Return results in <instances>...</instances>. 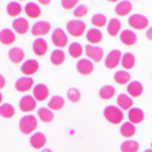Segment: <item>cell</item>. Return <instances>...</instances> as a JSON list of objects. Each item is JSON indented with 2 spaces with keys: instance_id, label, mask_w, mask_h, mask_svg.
<instances>
[{
  "instance_id": "6da1fadb",
  "label": "cell",
  "mask_w": 152,
  "mask_h": 152,
  "mask_svg": "<svg viewBox=\"0 0 152 152\" xmlns=\"http://www.w3.org/2000/svg\"><path fill=\"white\" fill-rule=\"evenodd\" d=\"M103 114H104V118L113 125H118L124 121V113H122V110H119V108L115 106L106 107L104 111H103Z\"/></svg>"
},
{
  "instance_id": "7a4b0ae2",
  "label": "cell",
  "mask_w": 152,
  "mask_h": 152,
  "mask_svg": "<svg viewBox=\"0 0 152 152\" xmlns=\"http://www.w3.org/2000/svg\"><path fill=\"white\" fill-rule=\"evenodd\" d=\"M19 129L23 134H30L32 132H34L37 129V119L36 117L30 115V114H26L21 118L19 121Z\"/></svg>"
},
{
  "instance_id": "3957f363",
  "label": "cell",
  "mask_w": 152,
  "mask_h": 152,
  "mask_svg": "<svg viewBox=\"0 0 152 152\" xmlns=\"http://www.w3.org/2000/svg\"><path fill=\"white\" fill-rule=\"evenodd\" d=\"M85 23L80 19H73V21L67 22V32L74 37H80L85 33Z\"/></svg>"
},
{
  "instance_id": "277c9868",
  "label": "cell",
  "mask_w": 152,
  "mask_h": 152,
  "mask_svg": "<svg viewBox=\"0 0 152 152\" xmlns=\"http://www.w3.org/2000/svg\"><path fill=\"white\" fill-rule=\"evenodd\" d=\"M51 41L53 42V45H56L58 48H63L67 44V36L64 33V30H62L60 28H56L53 30V33L51 34Z\"/></svg>"
},
{
  "instance_id": "5b68a950",
  "label": "cell",
  "mask_w": 152,
  "mask_h": 152,
  "mask_svg": "<svg viewBox=\"0 0 152 152\" xmlns=\"http://www.w3.org/2000/svg\"><path fill=\"white\" fill-rule=\"evenodd\" d=\"M85 53L86 56L91 59V62H100L103 59V55H104V51L100 47L96 45H86L85 47Z\"/></svg>"
},
{
  "instance_id": "8992f818",
  "label": "cell",
  "mask_w": 152,
  "mask_h": 152,
  "mask_svg": "<svg viewBox=\"0 0 152 152\" xmlns=\"http://www.w3.org/2000/svg\"><path fill=\"white\" fill-rule=\"evenodd\" d=\"M37 107V102L34 100V97L30 95H26L23 97H21L19 100V108L23 113H32L33 110H36Z\"/></svg>"
},
{
  "instance_id": "52a82bcc",
  "label": "cell",
  "mask_w": 152,
  "mask_h": 152,
  "mask_svg": "<svg viewBox=\"0 0 152 152\" xmlns=\"http://www.w3.org/2000/svg\"><path fill=\"white\" fill-rule=\"evenodd\" d=\"M127 22H129V25H130L133 29H138V30L145 29L147 26H148V19H147L144 15H141V14L132 15Z\"/></svg>"
},
{
  "instance_id": "ba28073f",
  "label": "cell",
  "mask_w": 152,
  "mask_h": 152,
  "mask_svg": "<svg viewBox=\"0 0 152 152\" xmlns=\"http://www.w3.org/2000/svg\"><path fill=\"white\" fill-rule=\"evenodd\" d=\"M121 59H122V53L119 50H113L111 52H108L106 58V67L107 69H115L119 64Z\"/></svg>"
},
{
  "instance_id": "9c48e42d",
  "label": "cell",
  "mask_w": 152,
  "mask_h": 152,
  "mask_svg": "<svg viewBox=\"0 0 152 152\" xmlns=\"http://www.w3.org/2000/svg\"><path fill=\"white\" fill-rule=\"evenodd\" d=\"M48 96H50V91L47 88V85L39 84L33 86V97L36 102H44V100H47Z\"/></svg>"
},
{
  "instance_id": "30bf717a",
  "label": "cell",
  "mask_w": 152,
  "mask_h": 152,
  "mask_svg": "<svg viewBox=\"0 0 152 152\" xmlns=\"http://www.w3.org/2000/svg\"><path fill=\"white\" fill-rule=\"evenodd\" d=\"M50 30H51V25L45 21H39L32 26V34L36 36V37H39V39H40V36L47 34Z\"/></svg>"
},
{
  "instance_id": "8fae6325",
  "label": "cell",
  "mask_w": 152,
  "mask_h": 152,
  "mask_svg": "<svg viewBox=\"0 0 152 152\" xmlns=\"http://www.w3.org/2000/svg\"><path fill=\"white\" fill-rule=\"evenodd\" d=\"M33 86V78L32 77H21L15 82V89L18 92H28Z\"/></svg>"
},
{
  "instance_id": "7c38bea8",
  "label": "cell",
  "mask_w": 152,
  "mask_h": 152,
  "mask_svg": "<svg viewBox=\"0 0 152 152\" xmlns=\"http://www.w3.org/2000/svg\"><path fill=\"white\" fill-rule=\"evenodd\" d=\"M21 70L23 74H26L28 77H30L32 74H34L36 71L39 70V62L34 59H29L26 60L25 63H22L21 66Z\"/></svg>"
},
{
  "instance_id": "4fadbf2b",
  "label": "cell",
  "mask_w": 152,
  "mask_h": 152,
  "mask_svg": "<svg viewBox=\"0 0 152 152\" xmlns=\"http://www.w3.org/2000/svg\"><path fill=\"white\" fill-rule=\"evenodd\" d=\"M77 70L82 75H89L93 71V63L89 59H80L77 63Z\"/></svg>"
},
{
  "instance_id": "5bb4252c",
  "label": "cell",
  "mask_w": 152,
  "mask_h": 152,
  "mask_svg": "<svg viewBox=\"0 0 152 152\" xmlns=\"http://www.w3.org/2000/svg\"><path fill=\"white\" fill-rule=\"evenodd\" d=\"M12 29H14L17 33H19V34H25V33H28V30H29L28 19H25V18H22V17L14 19V22H12Z\"/></svg>"
},
{
  "instance_id": "9a60e30c",
  "label": "cell",
  "mask_w": 152,
  "mask_h": 152,
  "mask_svg": "<svg viewBox=\"0 0 152 152\" xmlns=\"http://www.w3.org/2000/svg\"><path fill=\"white\" fill-rule=\"evenodd\" d=\"M33 51L37 56H44L48 51V44L44 39H36L33 41Z\"/></svg>"
},
{
  "instance_id": "2e32d148",
  "label": "cell",
  "mask_w": 152,
  "mask_h": 152,
  "mask_svg": "<svg viewBox=\"0 0 152 152\" xmlns=\"http://www.w3.org/2000/svg\"><path fill=\"white\" fill-rule=\"evenodd\" d=\"M47 142V138H45V134L41 133V132H37L34 134L30 137V145H32L34 149H41Z\"/></svg>"
},
{
  "instance_id": "e0dca14e",
  "label": "cell",
  "mask_w": 152,
  "mask_h": 152,
  "mask_svg": "<svg viewBox=\"0 0 152 152\" xmlns=\"http://www.w3.org/2000/svg\"><path fill=\"white\" fill-rule=\"evenodd\" d=\"M23 10H25L26 15H28L29 18H39L40 15H41V8L39 7V4L33 3V1L26 3V6L23 7Z\"/></svg>"
},
{
  "instance_id": "ac0fdd59",
  "label": "cell",
  "mask_w": 152,
  "mask_h": 152,
  "mask_svg": "<svg viewBox=\"0 0 152 152\" xmlns=\"http://www.w3.org/2000/svg\"><path fill=\"white\" fill-rule=\"evenodd\" d=\"M127 118H129V122L133 125L141 124L142 121H144V113L140 108H130L129 114H127Z\"/></svg>"
},
{
  "instance_id": "d6986e66",
  "label": "cell",
  "mask_w": 152,
  "mask_h": 152,
  "mask_svg": "<svg viewBox=\"0 0 152 152\" xmlns=\"http://www.w3.org/2000/svg\"><path fill=\"white\" fill-rule=\"evenodd\" d=\"M8 58H10V60L12 63H21L22 60H23V58H25V52L19 47H14L8 52Z\"/></svg>"
},
{
  "instance_id": "ffe728a7",
  "label": "cell",
  "mask_w": 152,
  "mask_h": 152,
  "mask_svg": "<svg viewBox=\"0 0 152 152\" xmlns=\"http://www.w3.org/2000/svg\"><path fill=\"white\" fill-rule=\"evenodd\" d=\"M121 41L124 42L125 45H134L136 41H137V36H136L134 32L132 30H124L121 33Z\"/></svg>"
},
{
  "instance_id": "44dd1931",
  "label": "cell",
  "mask_w": 152,
  "mask_h": 152,
  "mask_svg": "<svg viewBox=\"0 0 152 152\" xmlns=\"http://www.w3.org/2000/svg\"><path fill=\"white\" fill-rule=\"evenodd\" d=\"M0 41L4 45H10V44H12L15 41V33L12 30H10V29H3L0 32Z\"/></svg>"
},
{
  "instance_id": "7402d4cb",
  "label": "cell",
  "mask_w": 152,
  "mask_h": 152,
  "mask_svg": "<svg viewBox=\"0 0 152 152\" xmlns=\"http://www.w3.org/2000/svg\"><path fill=\"white\" fill-rule=\"evenodd\" d=\"M86 40H88L91 44H99V42L103 40V34H102L100 30L92 28L86 32Z\"/></svg>"
},
{
  "instance_id": "603a6c76",
  "label": "cell",
  "mask_w": 152,
  "mask_h": 152,
  "mask_svg": "<svg viewBox=\"0 0 152 152\" xmlns=\"http://www.w3.org/2000/svg\"><path fill=\"white\" fill-rule=\"evenodd\" d=\"M117 103L118 106L121 107V110H130V107L133 106V100H132L130 96L125 95V93H121L117 97Z\"/></svg>"
},
{
  "instance_id": "cb8c5ba5",
  "label": "cell",
  "mask_w": 152,
  "mask_h": 152,
  "mask_svg": "<svg viewBox=\"0 0 152 152\" xmlns=\"http://www.w3.org/2000/svg\"><path fill=\"white\" fill-rule=\"evenodd\" d=\"M64 106V99L62 96H52L48 102V108L51 111H58V110H62Z\"/></svg>"
},
{
  "instance_id": "d4e9b609",
  "label": "cell",
  "mask_w": 152,
  "mask_h": 152,
  "mask_svg": "<svg viewBox=\"0 0 152 152\" xmlns=\"http://www.w3.org/2000/svg\"><path fill=\"white\" fill-rule=\"evenodd\" d=\"M130 11H132L130 1H121V3L117 4V7H115V12L119 17H126V15L130 14Z\"/></svg>"
},
{
  "instance_id": "484cf974",
  "label": "cell",
  "mask_w": 152,
  "mask_h": 152,
  "mask_svg": "<svg viewBox=\"0 0 152 152\" xmlns=\"http://www.w3.org/2000/svg\"><path fill=\"white\" fill-rule=\"evenodd\" d=\"M134 62H136V58L133 53L127 52L125 55H122V59H121V64L124 66L125 70H130V69L134 67Z\"/></svg>"
},
{
  "instance_id": "4316f807",
  "label": "cell",
  "mask_w": 152,
  "mask_h": 152,
  "mask_svg": "<svg viewBox=\"0 0 152 152\" xmlns=\"http://www.w3.org/2000/svg\"><path fill=\"white\" fill-rule=\"evenodd\" d=\"M127 93H129L130 96H133V97L140 96L142 93V85H141V82L132 81L130 84L127 85Z\"/></svg>"
},
{
  "instance_id": "83f0119b",
  "label": "cell",
  "mask_w": 152,
  "mask_h": 152,
  "mask_svg": "<svg viewBox=\"0 0 152 152\" xmlns=\"http://www.w3.org/2000/svg\"><path fill=\"white\" fill-rule=\"evenodd\" d=\"M37 115H39L40 119H41L42 122H45V124H48V122H52V121H53V113L50 110V108H47V107L39 108V111H37Z\"/></svg>"
},
{
  "instance_id": "f1b7e54d",
  "label": "cell",
  "mask_w": 152,
  "mask_h": 152,
  "mask_svg": "<svg viewBox=\"0 0 152 152\" xmlns=\"http://www.w3.org/2000/svg\"><path fill=\"white\" fill-rule=\"evenodd\" d=\"M114 80H115L117 84H121V85L129 84V82H130V74H129L126 70L117 71V73L114 74Z\"/></svg>"
},
{
  "instance_id": "f546056e",
  "label": "cell",
  "mask_w": 152,
  "mask_h": 152,
  "mask_svg": "<svg viewBox=\"0 0 152 152\" xmlns=\"http://www.w3.org/2000/svg\"><path fill=\"white\" fill-rule=\"evenodd\" d=\"M121 30V21L119 19H110L107 25V33L110 36H117Z\"/></svg>"
},
{
  "instance_id": "4dcf8cb0",
  "label": "cell",
  "mask_w": 152,
  "mask_h": 152,
  "mask_svg": "<svg viewBox=\"0 0 152 152\" xmlns=\"http://www.w3.org/2000/svg\"><path fill=\"white\" fill-rule=\"evenodd\" d=\"M22 10H23V7L17 1H11L7 4V14L10 17H18L22 12Z\"/></svg>"
},
{
  "instance_id": "1f68e13d",
  "label": "cell",
  "mask_w": 152,
  "mask_h": 152,
  "mask_svg": "<svg viewBox=\"0 0 152 152\" xmlns=\"http://www.w3.org/2000/svg\"><path fill=\"white\" fill-rule=\"evenodd\" d=\"M114 95H115V88L111 86V85H104V86H102V89L99 91V96L103 100L111 99Z\"/></svg>"
},
{
  "instance_id": "d6a6232c",
  "label": "cell",
  "mask_w": 152,
  "mask_h": 152,
  "mask_svg": "<svg viewBox=\"0 0 152 152\" xmlns=\"http://www.w3.org/2000/svg\"><path fill=\"white\" fill-rule=\"evenodd\" d=\"M136 133V126L130 122H125L122 124L121 126V134L124 136V137H132V136H134Z\"/></svg>"
},
{
  "instance_id": "836d02e7",
  "label": "cell",
  "mask_w": 152,
  "mask_h": 152,
  "mask_svg": "<svg viewBox=\"0 0 152 152\" xmlns=\"http://www.w3.org/2000/svg\"><path fill=\"white\" fill-rule=\"evenodd\" d=\"M121 151L122 152H137L138 151V142L134 140H126L121 145Z\"/></svg>"
},
{
  "instance_id": "e575fe53",
  "label": "cell",
  "mask_w": 152,
  "mask_h": 152,
  "mask_svg": "<svg viewBox=\"0 0 152 152\" xmlns=\"http://www.w3.org/2000/svg\"><path fill=\"white\" fill-rule=\"evenodd\" d=\"M64 59H66V55H64V51L62 50H55L51 52V62H52L53 64H62L64 62Z\"/></svg>"
},
{
  "instance_id": "d590c367",
  "label": "cell",
  "mask_w": 152,
  "mask_h": 152,
  "mask_svg": "<svg viewBox=\"0 0 152 152\" xmlns=\"http://www.w3.org/2000/svg\"><path fill=\"white\" fill-rule=\"evenodd\" d=\"M69 53H70L71 58H80L84 53V48L80 42H73L69 47Z\"/></svg>"
},
{
  "instance_id": "8d00e7d4",
  "label": "cell",
  "mask_w": 152,
  "mask_h": 152,
  "mask_svg": "<svg viewBox=\"0 0 152 152\" xmlns=\"http://www.w3.org/2000/svg\"><path fill=\"white\" fill-rule=\"evenodd\" d=\"M14 114H15V110L11 104L6 103V104H1V106H0V115L3 118H12Z\"/></svg>"
},
{
  "instance_id": "74e56055",
  "label": "cell",
  "mask_w": 152,
  "mask_h": 152,
  "mask_svg": "<svg viewBox=\"0 0 152 152\" xmlns=\"http://www.w3.org/2000/svg\"><path fill=\"white\" fill-rule=\"evenodd\" d=\"M91 22H92V25L95 26V29L97 28H103L104 25H107V18L106 15H103V14H95L92 17V19H91Z\"/></svg>"
},
{
  "instance_id": "f35d334b",
  "label": "cell",
  "mask_w": 152,
  "mask_h": 152,
  "mask_svg": "<svg viewBox=\"0 0 152 152\" xmlns=\"http://www.w3.org/2000/svg\"><path fill=\"white\" fill-rule=\"evenodd\" d=\"M67 97L70 102L77 103V102H80V99H81V92L75 88H70L67 91Z\"/></svg>"
},
{
  "instance_id": "ab89813d",
  "label": "cell",
  "mask_w": 152,
  "mask_h": 152,
  "mask_svg": "<svg viewBox=\"0 0 152 152\" xmlns=\"http://www.w3.org/2000/svg\"><path fill=\"white\" fill-rule=\"evenodd\" d=\"M88 7L86 6H84V4H81V6H78L77 8L74 10V15L77 18H82V17H85V15L88 14Z\"/></svg>"
},
{
  "instance_id": "60d3db41",
  "label": "cell",
  "mask_w": 152,
  "mask_h": 152,
  "mask_svg": "<svg viewBox=\"0 0 152 152\" xmlns=\"http://www.w3.org/2000/svg\"><path fill=\"white\" fill-rule=\"evenodd\" d=\"M77 4H78L77 0H63L62 1V7L66 8V10H71V8L77 7Z\"/></svg>"
},
{
  "instance_id": "b9f144b4",
  "label": "cell",
  "mask_w": 152,
  "mask_h": 152,
  "mask_svg": "<svg viewBox=\"0 0 152 152\" xmlns=\"http://www.w3.org/2000/svg\"><path fill=\"white\" fill-rule=\"evenodd\" d=\"M4 86H6V78H4L3 75L0 74V89L4 88Z\"/></svg>"
},
{
  "instance_id": "7bdbcfd3",
  "label": "cell",
  "mask_w": 152,
  "mask_h": 152,
  "mask_svg": "<svg viewBox=\"0 0 152 152\" xmlns=\"http://www.w3.org/2000/svg\"><path fill=\"white\" fill-rule=\"evenodd\" d=\"M145 36H147V39H148V40H151V41H152V26L148 29V30H147V33H145Z\"/></svg>"
},
{
  "instance_id": "ee69618b",
  "label": "cell",
  "mask_w": 152,
  "mask_h": 152,
  "mask_svg": "<svg viewBox=\"0 0 152 152\" xmlns=\"http://www.w3.org/2000/svg\"><path fill=\"white\" fill-rule=\"evenodd\" d=\"M1 102H3V95L0 93V106H1Z\"/></svg>"
},
{
  "instance_id": "f6af8a7d",
  "label": "cell",
  "mask_w": 152,
  "mask_h": 152,
  "mask_svg": "<svg viewBox=\"0 0 152 152\" xmlns=\"http://www.w3.org/2000/svg\"><path fill=\"white\" fill-rule=\"evenodd\" d=\"M41 152H52L51 149H44V151H41Z\"/></svg>"
},
{
  "instance_id": "bcb514c9",
  "label": "cell",
  "mask_w": 152,
  "mask_h": 152,
  "mask_svg": "<svg viewBox=\"0 0 152 152\" xmlns=\"http://www.w3.org/2000/svg\"><path fill=\"white\" fill-rule=\"evenodd\" d=\"M144 152H152V149H147V151H144Z\"/></svg>"
},
{
  "instance_id": "7dc6e473",
  "label": "cell",
  "mask_w": 152,
  "mask_h": 152,
  "mask_svg": "<svg viewBox=\"0 0 152 152\" xmlns=\"http://www.w3.org/2000/svg\"><path fill=\"white\" fill-rule=\"evenodd\" d=\"M151 149H152V144H151Z\"/></svg>"
}]
</instances>
